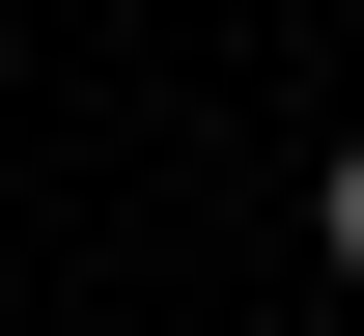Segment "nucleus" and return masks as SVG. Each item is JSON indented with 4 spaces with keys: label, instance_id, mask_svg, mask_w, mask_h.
Segmentation results:
<instances>
[{
    "label": "nucleus",
    "instance_id": "nucleus-1",
    "mask_svg": "<svg viewBox=\"0 0 364 336\" xmlns=\"http://www.w3.org/2000/svg\"><path fill=\"white\" fill-rule=\"evenodd\" d=\"M309 252H336V281H364V141H336V196H309Z\"/></svg>",
    "mask_w": 364,
    "mask_h": 336
}]
</instances>
